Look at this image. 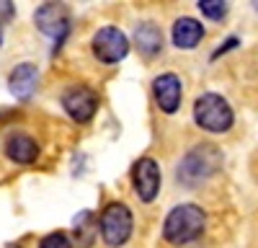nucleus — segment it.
Listing matches in <instances>:
<instances>
[{
	"mask_svg": "<svg viewBox=\"0 0 258 248\" xmlns=\"http://www.w3.org/2000/svg\"><path fill=\"white\" fill-rule=\"evenodd\" d=\"M132 227H135L132 212H129V207L121 204V202H111L101 212V238H103L106 245H111V248L124 245L132 238Z\"/></svg>",
	"mask_w": 258,
	"mask_h": 248,
	"instance_id": "obj_4",
	"label": "nucleus"
},
{
	"mask_svg": "<svg viewBox=\"0 0 258 248\" xmlns=\"http://www.w3.org/2000/svg\"><path fill=\"white\" fill-rule=\"evenodd\" d=\"M153 93H155V101H158L160 111H165V114H176L178 106H181V96H183L181 78L173 75V73H165V75L155 78V83H153Z\"/></svg>",
	"mask_w": 258,
	"mask_h": 248,
	"instance_id": "obj_8",
	"label": "nucleus"
},
{
	"mask_svg": "<svg viewBox=\"0 0 258 248\" xmlns=\"http://www.w3.org/2000/svg\"><path fill=\"white\" fill-rule=\"evenodd\" d=\"M11 13H13V3H0V16L11 18Z\"/></svg>",
	"mask_w": 258,
	"mask_h": 248,
	"instance_id": "obj_17",
	"label": "nucleus"
},
{
	"mask_svg": "<svg viewBox=\"0 0 258 248\" xmlns=\"http://www.w3.org/2000/svg\"><path fill=\"white\" fill-rule=\"evenodd\" d=\"M129 52V39L121 29L116 26H103L101 31H96L93 36V54L106 62V65H116L121 62Z\"/></svg>",
	"mask_w": 258,
	"mask_h": 248,
	"instance_id": "obj_5",
	"label": "nucleus"
},
{
	"mask_svg": "<svg viewBox=\"0 0 258 248\" xmlns=\"http://www.w3.org/2000/svg\"><path fill=\"white\" fill-rule=\"evenodd\" d=\"M235 44H238V39H230V41H225V44H222V49H217V52H214V57H220L222 52H227V49H232Z\"/></svg>",
	"mask_w": 258,
	"mask_h": 248,
	"instance_id": "obj_18",
	"label": "nucleus"
},
{
	"mask_svg": "<svg viewBox=\"0 0 258 248\" xmlns=\"http://www.w3.org/2000/svg\"><path fill=\"white\" fill-rule=\"evenodd\" d=\"M207 227V215L197 204H178L168 212L163 222V238L173 245H186L197 240Z\"/></svg>",
	"mask_w": 258,
	"mask_h": 248,
	"instance_id": "obj_1",
	"label": "nucleus"
},
{
	"mask_svg": "<svg viewBox=\"0 0 258 248\" xmlns=\"http://www.w3.org/2000/svg\"><path fill=\"white\" fill-rule=\"evenodd\" d=\"M194 121L207 132L222 135L232 127L235 114L230 109V103L220 93H202L194 101Z\"/></svg>",
	"mask_w": 258,
	"mask_h": 248,
	"instance_id": "obj_3",
	"label": "nucleus"
},
{
	"mask_svg": "<svg viewBox=\"0 0 258 248\" xmlns=\"http://www.w3.org/2000/svg\"><path fill=\"white\" fill-rule=\"evenodd\" d=\"M160 165L153 158H140L132 168V186L142 202H153L160 192Z\"/></svg>",
	"mask_w": 258,
	"mask_h": 248,
	"instance_id": "obj_7",
	"label": "nucleus"
},
{
	"mask_svg": "<svg viewBox=\"0 0 258 248\" xmlns=\"http://www.w3.org/2000/svg\"><path fill=\"white\" fill-rule=\"evenodd\" d=\"M135 44L145 57H153L163 49V31L153 24V21H145L135 29Z\"/></svg>",
	"mask_w": 258,
	"mask_h": 248,
	"instance_id": "obj_12",
	"label": "nucleus"
},
{
	"mask_svg": "<svg viewBox=\"0 0 258 248\" xmlns=\"http://www.w3.org/2000/svg\"><path fill=\"white\" fill-rule=\"evenodd\" d=\"M75 240L80 248H88L96 238V230H98V222H96V215L91 210H83L78 217H75Z\"/></svg>",
	"mask_w": 258,
	"mask_h": 248,
	"instance_id": "obj_14",
	"label": "nucleus"
},
{
	"mask_svg": "<svg viewBox=\"0 0 258 248\" xmlns=\"http://www.w3.org/2000/svg\"><path fill=\"white\" fill-rule=\"evenodd\" d=\"M36 83H39V70L36 65H31V62H21V65H16V70L11 73L8 78V88L16 98L26 101L34 91H36Z\"/></svg>",
	"mask_w": 258,
	"mask_h": 248,
	"instance_id": "obj_10",
	"label": "nucleus"
},
{
	"mask_svg": "<svg viewBox=\"0 0 258 248\" xmlns=\"http://www.w3.org/2000/svg\"><path fill=\"white\" fill-rule=\"evenodd\" d=\"M222 168V153L217 145H197V148H191L181 165H178V181L183 186H199L204 181H209L214 173Z\"/></svg>",
	"mask_w": 258,
	"mask_h": 248,
	"instance_id": "obj_2",
	"label": "nucleus"
},
{
	"mask_svg": "<svg viewBox=\"0 0 258 248\" xmlns=\"http://www.w3.org/2000/svg\"><path fill=\"white\" fill-rule=\"evenodd\" d=\"M36 26L44 31L47 36H57L62 39L68 34V24H70V13L62 3H44L36 11Z\"/></svg>",
	"mask_w": 258,
	"mask_h": 248,
	"instance_id": "obj_9",
	"label": "nucleus"
},
{
	"mask_svg": "<svg viewBox=\"0 0 258 248\" xmlns=\"http://www.w3.org/2000/svg\"><path fill=\"white\" fill-rule=\"evenodd\" d=\"M62 109L70 114V119L85 124L93 119V114L98 109V96L88 86H70L62 93Z\"/></svg>",
	"mask_w": 258,
	"mask_h": 248,
	"instance_id": "obj_6",
	"label": "nucleus"
},
{
	"mask_svg": "<svg viewBox=\"0 0 258 248\" xmlns=\"http://www.w3.org/2000/svg\"><path fill=\"white\" fill-rule=\"evenodd\" d=\"M11 248H16V245H11Z\"/></svg>",
	"mask_w": 258,
	"mask_h": 248,
	"instance_id": "obj_20",
	"label": "nucleus"
},
{
	"mask_svg": "<svg viewBox=\"0 0 258 248\" xmlns=\"http://www.w3.org/2000/svg\"><path fill=\"white\" fill-rule=\"evenodd\" d=\"M6 153L16 163H34L39 158V145L29 135H11L6 142Z\"/></svg>",
	"mask_w": 258,
	"mask_h": 248,
	"instance_id": "obj_13",
	"label": "nucleus"
},
{
	"mask_svg": "<svg viewBox=\"0 0 258 248\" xmlns=\"http://www.w3.org/2000/svg\"><path fill=\"white\" fill-rule=\"evenodd\" d=\"M202 39H204V26L199 24L197 18L183 16V18H178L173 24V44L178 49H194Z\"/></svg>",
	"mask_w": 258,
	"mask_h": 248,
	"instance_id": "obj_11",
	"label": "nucleus"
},
{
	"mask_svg": "<svg viewBox=\"0 0 258 248\" xmlns=\"http://www.w3.org/2000/svg\"><path fill=\"white\" fill-rule=\"evenodd\" d=\"M39 248H73V243H70V238L64 233L57 230V233H49L47 238H41Z\"/></svg>",
	"mask_w": 258,
	"mask_h": 248,
	"instance_id": "obj_16",
	"label": "nucleus"
},
{
	"mask_svg": "<svg viewBox=\"0 0 258 248\" xmlns=\"http://www.w3.org/2000/svg\"><path fill=\"white\" fill-rule=\"evenodd\" d=\"M0 44H3V29H0Z\"/></svg>",
	"mask_w": 258,
	"mask_h": 248,
	"instance_id": "obj_19",
	"label": "nucleus"
},
{
	"mask_svg": "<svg viewBox=\"0 0 258 248\" xmlns=\"http://www.w3.org/2000/svg\"><path fill=\"white\" fill-rule=\"evenodd\" d=\"M199 11L207 16V18H212V21H220V18H225V13H227V3L225 0H199Z\"/></svg>",
	"mask_w": 258,
	"mask_h": 248,
	"instance_id": "obj_15",
	"label": "nucleus"
}]
</instances>
